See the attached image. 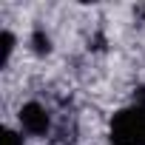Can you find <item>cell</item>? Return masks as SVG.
Listing matches in <instances>:
<instances>
[{
	"mask_svg": "<svg viewBox=\"0 0 145 145\" xmlns=\"http://www.w3.org/2000/svg\"><path fill=\"white\" fill-rule=\"evenodd\" d=\"M111 145H145V108L131 105L111 120Z\"/></svg>",
	"mask_w": 145,
	"mask_h": 145,
	"instance_id": "obj_1",
	"label": "cell"
},
{
	"mask_svg": "<svg viewBox=\"0 0 145 145\" xmlns=\"http://www.w3.org/2000/svg\"><path fill=\"white\" fill-rule=\"evenodd\" d=\"M20 125H23L26 134L43 137V134H48L51 120H48V111H46L40 103H26V105L20 108Z\"/></svg>",
	"mask_w": 145,
	"mask_h": 145,
	"instance_id": "obj_2",
	"label": "cell"
},
{
	"mask_svg": "<svg viewBox=\"0 0 145 145\" xmlns=\"http://www.w3.org/2000/svg\"><path fill=\"white\" fill-rule=\"evenodd\" d=\"M12 51H14V34L12 31H0V68L9 65Z\"/></svg>",
	"mask_w": 145,
	"mask_h": 145,
	"instance_id": "obj_3",
	"label": "cell"
},
{
	"mask_svg": "<svg viewBox=\"0 0 145 145\" xmlns=\"http://www.w3.org/2000/svg\"><path fill=\"white\" fill-rule=\"evenodd\" d=\"M31 43H34V51H37V54H46V51L51 48V43H48V37H46L43 31H34Z\"/></svg>",
	"mask_w": 145,
	"mask_h": 145,
	"instance_id": "obj_4",
	"label": "cell"
},
{
	"mask_svg": "<svg viewBox=\"0 0 145 145\" xmlns=\"http://www.w3.org/2000/svg\"><path fill=\"white\" fill-rule=\"evenodd\" d=\"M3 145H23V139H20L14 131H9V128H6V131H3Z\"/></svg>",
	"mask_w": 145,
	"mask_h": 145,
	"instance_id": "obj_5",
	"label": "cell"
},
{
	"mask_svg": "<svg viewBox=\"0 0 145 145\" xmlns=\"http://www.w3.org/2000/svg\"><path fill=\"white\" fill-rule=\"evenodd\" d=\"M137 105H139V108H145V88H139V91H137Z\"/></svg>",
	"mask_w": 145,
	"mask_h": 145,
	"instance_id": "obj_6",
	"label": "cell"
}]
</instances>
